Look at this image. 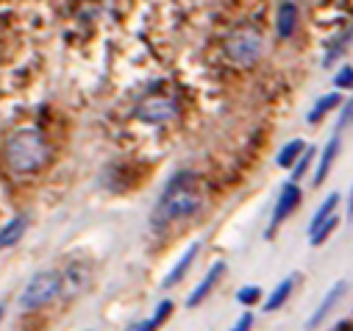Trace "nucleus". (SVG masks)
Segmentation results:
<instances>
[{
	"mask_svg": "<svg viewBox=\"0 0 353 331\" xmlns=\"http://www.w3.org/2000/svg\"><path fill=\"white\" fill-rule=\"evenodd\" d=\"M203 206V190H201V181L195 173L184 170V173H175L159 201H156V209H153V225L161 228V225H170L175 220H187L192 217L198 209Z\"/></svg>",
	"mask_w": 353,
	"mask_h": 331,
	"instance_id": "f257e3e1",
	"label": "nucleus"
},
{
	"mask_svg": "<svg viewBox=\"0 0 353 331\" xmlns=\"http://www.w3.org/2000/svg\"><path fill=\"white\" fill-rule=\"evenodd\" d=\"M3 161L12 173L28 176L50 161V142L39 128H20L3 145Z\"/></svg>",
	"mask_w": 353,
	"mask_h": 331,
	"instance_id": "f03ea898",
	"label": "nucleus"
},
{
	"mask_svg": "<svg viewBox=\"0 0 353 331\" xmlns=\"http://www.w3.org/2000/svg\"><path fill=\"white\" fill-rule=\"evenodd\" d=\"M223 53L231 64L236 67H250L261 59L264 53V34L256 26H236L225 42H223Z\"/></svg>",
	"mask_w": 353,
	"mask_h": 331,
	"instance_id": "7ed1b4c3",
	"label": "nucleus"
},
{
	"mask_svg": "<svg viewBox=\"0 0 353 331\" xmlns=\"http://www.w3.org/2000/svg\"><path fill=\"white\" fill-rule=\"evenodd\" d=\"M59 295H64V273L61 270H42V273L31 276L28 284L23 287L20 306L23 309H42V306L53 303Z\"/></svg>",
	"mask_w": 353,
	"mask_h": 331,
	"instance_id": "20e7f679",
	"label": "nucleus"
},
{
	"mask_svg": "<svg viewBox=\"0 0 353 331\" xmlns=\"http://www.w3.org/2000/svg\"><path fill=\"white\" fill-rule=\"evenodd\" d=\"M134 117L145 126H164L179 117V98L170 92H148L134 106Z\"/></svg>",
	"mask_w": 353,
	"mask_h": 331,
	"instance_id": "39448f33",
	"label": "nucleus"
},
{
	"mask_svg": "<svg viewBox=\"0 0 353 331\" xmlns=\"http://www.w3.org/2000/svg\"><path fill=\"white\" fill-rule=\"evenodd\" d=\"M301 201H303V190H301V184H295V181H287L284 187H281V192H279V198H276V206H273V217H270V225H268V231H264V237L268 239H273L276 234H279V228L298 212V206H301Z\"/></svg>",
	"mask_w": 353,
	"mask_h": 331,
	"instance_id": "423d86ee",
	"label": "nucleus"
},
{
	"mask_svg": "<svg viewBox=\"0 0 353 331\" xmlns=\"http://www.w3.org/2000/svg\"><path fill=\"white\" fill-rule=\"evenodd\" d=\"M345 292H347V281H336L325 295H323V301H320V306L314 309V314L306 320V331H314V328H320L325 320H328V314L336 309V303L345 298Z\"/></svg>",
	"mask_w": 353,
	"mask_h": 331,
	"instance_id": "0eeeda50",
	"label": "nucleus"
},
{
	"mask_svg": "<svg viewBox=\"0 0 353 331\" xmlns=\"http://www.w3.org/2000/svg\"><path fill=\"white\" fill-rule=\"evenodd\" d=\"M225 270H228V268H225V262H214V265L206 270V276L201 279V284H198V287L190 292V298H187V306H190V309L201 306V303H203V301H206V298L214 292V287L220 284V279L225 276Z\"/></svg>",
	"mask_w": 353,
	"mask_h": 331,
	"instance_id": "6e6552de",
	"label": "nucleus"
},
{
	"mask_svg": "<svg viewBox=\"0 0 353 331\" xmlns=\"http://www.w3.org/2000/svg\"><path fill=\"white\" fill-rule=\"evenodd\" d=\"M339 150H342V134H334V137L325 142V148L320 150V161H317V170H314V187H323V184L328 181L331 168H334Z\"/></svg>",
	"mask_w": 353,
	"mask_h": 331,
	"instance_id": "1a4fd4ad",
	"label": "nucleus"
},
{
	"mask_svg": "<svg viewBox=\"0 0 353 331\" xmlns=\"http://www.w3.org/2000/svg\"><path fill=\"white\" fill-rule=\"evenodd\" d=\"M198 254H201V242H192L187 251L181 254V259L172 265V270L164 276V281H161V287L164 290H172L175 284H181L184 279H187V273H190V268L195 265V259H198Z\"/></svg>",
	"mask_w": 353,
	"mask_h": 331,
	"instance_id": "9d476101",
	"label": "nucleus"
},
{
	"mask_svg": "<svg viewBox=\"0 0 353 331\" xmlns=\"http://www.w3.org/2000/svg\"><path fill=\"white\" fill-rule=\"evenodd\" d=\"M345 103V98L334 90V92H325V95H320L317 101H314V106L309 109V114H306V123L309 126H320L328 114H334V112H339V106Z\"/></svg>",
	"mask_w": 353,
	"mask_h": 331,
	"instance_id": "9b49d317",
	"label": "nucleus"
},
{
	"mask_svg": "<svg viewBox=\"0 0 353 331\" xmlns=\"http://www.w3.org/2000/svg\"><path fill=\"white\" fill-rule=\"evenodd\" d=\"M350 48H353V23H350L347 28H342V31L328 42V48H325V53H323V67L331 70Z\"/></svg>",
	"mask_w": 353,
	"mask_h": 331,
	"instance_id": "f8f14e48",
	"label": "nucleus"
},
{
	"mask_svg": "<svg viewBox=\"0 0 353 331\" xmlns=\"http://www.w3.org/2000/svg\"><path fill=\"white\" fill-rule=\"evenodd\" d=\"M298 20H301V9L295 0H281L279 14H276V31L281 39H290L298 31Z\"/></svg>",
	"mask_w": 353,
	"mask_h": 331,
	"instance_id": "ddd939ff",
	"label": "nucleus"
},
{
	"mask_svg": "<svg viewBox=\"0 0 353 331\" xmlns=\"http://www.w3.org/2000/svg\"><path fill=\"white\" fill-rule=\"evenodd\" d=\"M28 231V214H14L3 228H0V251H6V248L17 245Z\"/></svg>",
	"mask_w": 353,
	"mask_h": 331,
	"instance_id": "4468645a",
	"label": "nucleus"
},
{
	"mask_svg": "<svg viewBox=\"0 0 353 331\" xmlns=\"http://www.w3.org/2000/svg\"><path fill=\"white\" fill-rule=\"evenodd\" d=\"M295 284H298V276H287L284 281H279V284L273 287V292H270L268 298H264V312H279V309L290 301V295H292Z\"/></svg>",
	"mask_w": 353,
	"mask_h": 331,
	"instance_id": "2eb2a0df",
	"label": "nucleus"
},
{
	"mask_svg": "<svg viewBox=\"0 0 353 331\" xmlns=\"http://www.w3.org/2000/svg\"><path fill=\"white\" fill-rule=\"evenodd\" d=\"M309 145L303 142V139H290L281 150H279V156H276V164L279 168H284V170H292L295 164H298V159L303 156V150H306Z\"/></svg>",
	"mask_w": 353,
	"mask_h": 331,
	"instance_id": "dca6fc26",
	"label": "nucleus"
},
{
	"mask_svg": "<svg viewBox=\"0 0 353 331\" xmlns=\"http://www.w3.org/2000/svg\"><path fill=\"white\" fill-rule=\"evenodd\" d=\"M172 309H175V303L172 301H161L156 309H153V314L148 317V320H142V323H137L134 328L137 331H159L167 320H170V314H172Z\"/></svg>",
	"mask_w": 353,
	"mask_h": 331,
	"instance_id": "f3484780",
	"label": "nucleus"
},
{
	"mask_svg": "<svg viewBox=\"0 0 353 331\" xmlns=\"http://www.w3.org/2000/svg\"><path fill=\"white\" fill-rule=\"evenodd\" d=\"M339 201H342V195H336V192H331L320 206H317V212H314V217H312V223H309V234L314 231V228H320L328 217H334L336 214V206H339Z\"/></svg>",
	"mask_w": 353,
	"mask_h": 331,
	"instance_id": "a211bd4d",
	"label": "nucleus"
},
{
	"mask_svg": "<svg viewBox=\"0 0 353 331\" xmlns=\"http://www.w3.org/2000/svg\"><path fill=\"white\" fill-rule=\"evenodd\" d=\"M336 225H339V214L328 217V220H325L320 228H314V231L309 234V245H312V248H320V245H325V239H328V237L336 231Z\"/></svg>",
	"mask_w": 353,
	"mask_h": 331,
	"instance_id": "6ab92c4d",
	"label": "nucleus"
},
{
	"mask_svg": "<svg viewBox=\"0 0 353 331\" xmlns=\"http://www.w3.org/2000/svg\"><path fill=\"white\" fill-rule=\"evenodd\" d=\"M334 87L336 92H353V64H342L334 72Z\"/></svg>",
	"mask_w": 353,
	"mask_h": 331,
	"instance_id": "aec40b11",
	"label": "nucleus"
},
{
	"mask_svg": "<svg viewBox=\"0 0 353 331\" xmlns=\"http://www.w3.org/2000/svg\"><path fill=\"white\" fill-rule=\"evenodd\" d=\"M314 153H317V148H312V145H309V148L303 150V156L298 159V164L292 168V179H290V181H295V184H298V181H301V179H303V176L309 173L312 161H314Z\"/></svg>",
	"mask_w": 353,
	"mask_h": 331,
	"instance_id": "412c9836",
	"label": "nucleus"
},
{
	"mask_svg": "<svg viewBox=\"0 0 353 331\" xmlns=\"http://www.w3.org/2000/svg\"><path fill=\"white\" fill-rule=\"evenodd\" d=\"M350 126H353V95L345 98V103H342L339 112H336V134H342V131L350 128Z\"/></svg>",
	"mask_w": 353,
	"mask_h": 331,
	"instance_id": "4be33fe9",
	"label": "nucleus"
},
{
	"mask_svg": "<svg viewBox=\"0 0 353 331\" xmlns=\"http://www.w3.org/2000/svg\"><path fill=\"white\" fill-rule=\"evenodd\" d=\"M259 301H261V287H256V284H248V287H242V290L236 292V303H242L245 309L256 306Z\"/></svg>",
	"mask_w": 353,
	"mask_h": 331,
	"instance_id": "5701e85b",
	"label": "nucleus"
},
{
	"mask_svg": "<svg viewBox=\"0 0 353 331\" xmlns=\"http://www.w3.org/2000/svg\"><path fill=\"white\" fill-rule=\"evenodd\" d=\"M253 328V312H242L239 320L231 325V331H250Z\"/></svg>",
	"mask_w": 353,
	"mask_h": 331,
	"instance_id": "b1692460",
	"label": "nucleus"
},
{
	"mask_svg": "<svg viewBox=\"0 0 353 331\" xmlns=\"http://www.w3.org/2000/svg\"><path fill=\"white\" fill-rule=\"evenodd\" d=\"M345 206H347V220H353V184H350V192L345 198Z\"/></svg>",
	"mask_w": 353,
	"mask_h": 331,
	"instance_id": "393cba45",
	"label": "nucleus"
},
{
	"mask_svg": "<svg viewBox=\"0 0 353 331\" xmlns=\"http://www.w3.org/2000/svg\"><path fill=\"white\" fill-rule=\"evenodd\" d=\"M3 314H6V309H3V306H0V320H3Z\"/></svg>",
	"mask_w": 353,
	"mask_h": 331,
	"instance_id": "a878e982",
	"label": "nucleus"
},
{
	"mask_svg": "<svg viewBox=\"0 0 353 331\" xmlns=\"http://www.w3.org/2000/svg\"><path fill=\"white\" fill-rule=\"evenodd\" d=\"M125 331H137V328H134V325H131V328H125Z\"/></svg>",
	"mask_w": 353,
	"mask_h": 331,
	"instance_id": "bb28decb",
	"label": "nucleus"
}]
</instances>
